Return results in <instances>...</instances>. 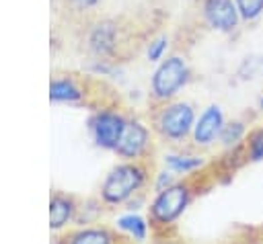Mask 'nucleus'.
I'll use <instances>...</instances> for the list:
<instances>
[{"instance_id":"nucleus-12","label":"nucleus","mask_w":263,"mask_h":244,"mask_svg":"<svg viewBox=\"0 0 263 244\" xmlns=\"http://www.w3.org/2000/svg\"><path fill=\"white\" fill-rule=\"evenodd\" d=\"M205 156L195 148H175L171 152H164L162 166L171 170L177 176H195L205 166Z\"/></svg>"},{"instance_id":"nucleus-6","label":"nucleus","mask_w":263,"mask_h":244,"mask_svg":"<svg viewBox=\"0 0 263 244\" xmlns=\"http://www.w3.org/2000/svg\"><path fill=\"white\" fill-rule=\"evenodd\" d=\"M154 131L152 127L140 119V117H127V125L123 129V135L115 148V156L119 160H136V162H148V156L154 150Z\"/></svg>"},{"instance_id":"nucleus-13","label":"nucleus","mask_w":263,"mask_h":244,"mask_svg":"<svg viewBox=\"0 0 263 244\" xmlns=\"http://www.w3.org/2000/svg\"><path fill=\"white\" fill-rule=\"evenodd\" d=\"M64 244H117V236L107 226H78L62 234Z\"/></svg>"},{"instance_id":"nucleus-19","label":"nucleus","mask_w":263,"mask_h":244,"mask_svg":"<svg viewBox=\"0 0 263 244\" xmlns=\"http://www.w3.org/2000/svg\"><path fill=\"white\" fill-rule=\"evenodd\" d=\"M175 180H179V178H177V174H173L171 170H166V168L162 166V170H154L150 187H152V191H154V193H158V191H162V189L171 187Z\"/></svg>"},{"instance_id":"nucleus-9","label":"nucleus","mask_w":263,"mask_h":244,"mask_svg":"<svg viewBox=\"0 0 263 244\" xmlns=\"http://www.w3.org/2000/svg\"><path fill=\"white\" fill-rule=\"evenodd\" d=\"M49 103L53 105H86L88 88L84 78L72 72H55L49 80Z\"/></svg>"},{"instance_id":"nucleus-8","label":"nucleus","mask_w":263,"mask_h":244,"mask_svg":"<svg viewBox=\"0 0 263 244\" xmlns=\"http://www.w3.org/2000/svg\"><path fill=\"white\" fill-rule=\"evenodd\" d=\"M226 119H224V111L220 105H208L195 119L193 131H191V148L205 152L210 148H214L220 139L222 127H224Z\"/></svg>"},{"instance_id":"nucleus-7","label":"nucleus","mask_w":263,"mask_h":244,"mask_svg":"<svg viewBox=\"0 0 263 244\" xmlns=\"http://www.w3.org/2000/svg\"><path fill=\"white\" fill-rule=\"evenodd\" d=\"M86 49L97 59H111L119 47V25L113 18L95 21L84 35Z\"/></svg>"},{"instance_id":"nucleus-4","label":"nucleus","mask_w":263,"mask_h":244,"mask_svg":"<svg viewBox=\"0 0 263 244\" xmlns=\"http://www.w3.org/2000/svg\"><path fill=\"white\" fill-rule=\"evenodd\" d=\"M191 78L189 64L183 55L173 53L160 59L150 76V98L154 105L168 103L187 86Z\"/></svg>"},{"instance_id":"nucleus-14","label":"nucleus","mask_w":263,"mask_h":244,"mask_svg":"<svg viewBox=\"0 0 263 244\" xmlns=\"http://www.w3.org/2000/svg\"><path fill=\"white\" fill-rule=\"evenodd\" d=\"M115 228L129 236L134 242H146L148 240V234L152 232V226H150V219L136 213V211H127V213H121L117 215L115 219Z\"/></svg>"},{"instance_id":"nucleus-18","label":"nucleus","mask_w":263,"mask_h":244,"mask_svg":"<svg viewBox=\"0 0 263 244\" xmlns=\"http://www.w3.org/2000/svg\"><path fill=\"white\" fill-rule=\"evenodd\" d=\"M240 18L245 21H255L263 12V0H234Z\"/></svg>"},{"instance_id":"nucleus-15","label":"nucleus","mask_w":263,"mask_h":244,"mask_svg":"<svg viewBox=\"0 0 263 244\" xmlns=\"http://www.w3.org/2000/svg\"><path fill=\"white\" fill-rule=\"evenodd\" d=\"M247 133H249V127L245 121H226L224 127H222V133H220V139L218 144L224 148V150H236V148H242L245 146V139H247Z\"/></svg>"},{"instance_id":"nucleus-5","label":"nucleus","mask_w":263,"mask_h":244,"mask_svg":"<svg viewBox=\"0 0 263 244\" xmlns=\"http://www.w3.org/2000/svg\"><path fill=\"white\" fill-rule=\"evenodd\" d=\"M125 125H127V115L113 107L95 109L86 121V129L92 144L105 152H115Z\"/></svg>"},{"instance_id":"nucleus-11","label":"nucleus","mask_w":263,"mask_h":244,"mask_svg":"<svg viewBox=\"0 0 263 244\" xmlns=\"http://www.w3.org/2000/svg\"><path fill=\"white\" fill-rule=\"evenodd\" d=\"M80 201L66 191H51L49 195V230L64 232L76 221Z\"/></svg>"},{"instance_id":"nucleus-2","label":"nucleus","mask_w":263,"mask_h":244,"mask_svg":"<svg viewBox=\"0 0 263 244\" xmlns=\"http://www.w3.org/2000/svg\"><path fill=\"white\" fill-rule=\"evenodd\" d=\"M195 199V180L193 176H181L171 187L152 195L148 203V219L154 234H168L179 217L187 211Z\"/></svg>"},{"instance_id":"nucleus-20","label":"nucleus","mask_w":263,"mask_h":244,"mask_svg":"<svg viewBox=\"0 0 263 244\" xmlns=\"http://www.w3.org/2000/svg\"><path fill=\"white\" fill-rule=\"evenodd\" d=\"M64 2L68 4L70 10L80 12V14H86V12L95 10V8L101 4V0H64Z\"/></svg>"},{"instance_id":"nucleus-22","label":"nucleus","mask_w":263,"mask_h":244,"mask_svg":"<svg viewBox=\"0 0 263 244\" xmlns=\"http://www.w3.org/2000/svg\"><path fill=\"white\" fill-rule=\"evenodd\" d=\"M259 109L263 111V96H261V100H259Z\"/></svg>"},{"instance_id":"nucleus-1","label":"nucleus","mask_w":263,"mask_h":244,"mask_svg":"<svg viewBox=\"0 0 263 244\" xmlns=\"http://www.w3.org/2000/svg\"><path fill=\"white\" fill-rule=\"evenodd\" d=\"M152 174L154 170L150 162L121 160L105 174L99 189V199L109 209L125 207L132 199L144 195V189L152 182Z\"/></svg>"},{"instance_id":"nucleus-3","label":"nucleus","mask_w":263,"mask_h":244,"mask_svg":"<svg viewBox=\"0 0 263 244\" xmlns=\"http://www.w3.org/2000/svg\"><path fill=\"white\" fill-rule=\"evenodd\" d=\"M195 107L187 100H168L162 105H154L150 115V127L162 144L173 148H183L191 139V131L195 125Z\"/></svg>"},{"instance_id":"nucleus-17","label":"nucleus","mask_w":263,"mask_h":244,"mask_svg":"<svg viewBox=\"0 0 263 244\" xmlns=\"http://www.w3.org/2000/svg\"><path fill=\"white\" fill-rule=\"evenodd\" d=\"M166 49H168V37L166 35H158V37L150 39V43L146 47V59L152 62V64H158L160 59H164Z\"/></svg>"},{"instance_id":"nucleus-10","label":"nucleus","mask_w":263,"mask_h":244,"mask_svg":"<svg viewBox=\"0 0 263 244\" xmlns=\"http://www.w3.org/2000/svg\"><path fill=\"white\" fill-rule=\"evenodd\" d=\"M203 23L218 33H232L238 27V8L234 0H201Z\"/></svg>"},{"instance_id":"nucleus-21","label":"nucleus","mask_w":263,"mask_h":244,"mask_svg":"<svg viewBox=\"0 0 263 244\" xmlns=\"http://www.w3.org/2000/svg\"><path fill=\"white\" fill-rule=\"evenodd\" d=\"M152 244H185V242L179 240V238H175V236H171V234H156V238H154Z\"/></svg>"},{"instance_id":"nucleus-16","label":"nucleus","mask_w":263,"mask_h":244,"mask_svg":"<svg viewBox=\"0 0 263 244\" xmlns=\"http://www.w3.org/2000/svg\"><path fill=\"white\" fill-rule=\"evenodd\" d=\"M245 158L253 164L257 162H263V125L261 127H255L247 133V139H245Z\"/></svg>"}]
</instances>
